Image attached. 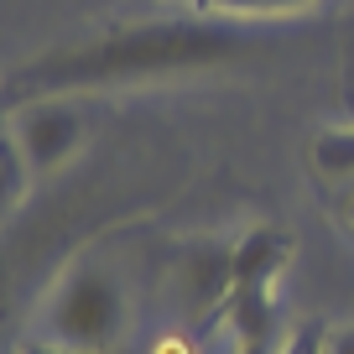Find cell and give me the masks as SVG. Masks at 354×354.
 Instances as JSON below:
<instances>
[{"label":"cell","mask_w":354,"mask_h":354,"mask_svg":"<svg viewBox=\"0 0 354 354\" xmlns=\"http://www.w3.org/2000/svg\"><path fill=\"white\" fill-rule=\"evenodd\" d=\"M250 32L230 16H156V21L110 26L100 37L53 47L32 57L11 88L21 100L47 94H78V88H115V84H146V78H177V73H209L250 53Z\"/></svg>","instance_id":"6da1fadb"},{"label":"cell","mask_w":354,"mask_h":354,"mask_svg":"<svg viewBox=\"0 0 354 354\" xmlns=\"http://www.w3.org/2000/svg\"><path fill=\"white\" fill-rule=\"evenodd\" d=\"M323 333H328L323 323H302L281 339V354H323Z\"/></svg>","instance_id":"52a82bcc"},{"label":"cell","mask_w":354,"mask_h":354,"mask_svg":"<svg viewBox=\"0 0 354 354\" xmlns=\"http://www.w3.org/2000/svg\"><path fill=\"white\" fill-rule=\"evenodd\" d=\"M88 120L73 104V94H47V100H21L11 110L6 141L21 151V162L32 167V177H53L84 151Z\"/></svg>","instance_id":"3957f363"},{"label":"cell","mask_w":354,"mask_h":354,"mask_svg":"<svg viewBox=\"0 0 354 354\" xmlns=\"http://www.w3.org/2000/svg\"><path fill=\"white\" fill-rule=\"evenodd\" d=\"M344 219H349V230H354V188H349V198H344Z\"/></svg>","instance_id":"8fae6325"},{"label":"cell","mask_w":354,"mask_h":354,"mask_svg":"<svg viewBox=\"0 0 354 354\" xmlns=\"http://www.w3.org/2000/svg\"><path fill=\"white\" fill-rule=\"evenodd\" d=\"M308 162L323 183L333 188H354V125H323L308 146Z\"/></svg>","instance_id":"5b68a950"},{"label":"cell","mask_w":354,"mask_h":354,"mask_svg":"<svg viewBox=\"0 0 354 354\" xmlns=\"http://www.w3.org/2000/svg\"><path fill=\"white\" fill-rule=\"evenodd\" d=\"M323 354H354V323H333L323 333Z\"/></svg>","instance_id":"9c48e42d"},{"label":"cell","mask_w":354,"mask_h":354,"mask_svg":"<svg viewBox=\"0 0 354 354\" xmlns=\"http://www.w3.org/2000/svg\"><path fill=\"white\" fill-rule=\"evenodd\" d=\"M125 328H131L125 292L115 271L94 261L68 266L37 308V339L73 344V349H125Z\"/></svg>","instance_id":"7a4b0ae2"},{"label":"cell","mask_w":354,"mask_h":354,"mask_svg":"<svg viewBox=\"0 0 354 354\" xmlns=\"http://www.w3.org/2000/svg\"><path fill=\"white\" fill-rule=\"evenodd\" d=\"M16 354H125V349H73V344H53V339H26Z\"/></svg>","instance_id":"ba28073f"},{"label":"cell","mask_w":354,"mask_h":354,"mask_svg":"<svg viewBox=\"0 0 354 354\" xmlns=\"http://www.w3.org/2000/svg\"><path fill=\"white\" fill-rule=\"evenodd\" d=\"M188 11L203 16H230V21H250V16H287V11H313L318 0H183Z\"/></svg>","instance_id":"8992f818"},{"label":"cell","mask_w":354,"mask_h":354,"mask_svg":"<svg viewBox=\"0 0 354 354\" xmlns=\"http://www.w3.org/2000/svg\"><path fill=\"white\" fill-rule=\"evenodd\" d=\"M292 255V240L271 224H255L250 234L234 240V287H277L281 266ZM230 287V292H234Z\"/></svg>","instance_id":"277c9868"},{"label":"cell","mask_w":354,"mask_h":354,"mask_svg":"<svg viewBox=\"0 0 354 354\" xmlns=\"http://www.w3.org/2000/svg\"><path fill=\"white\" fill-rule=\"evenodd\" d=\"M230 354H281V333H266V339H234Z\"/></svg>","instance_id":"30bf717a"}]
</instances>
